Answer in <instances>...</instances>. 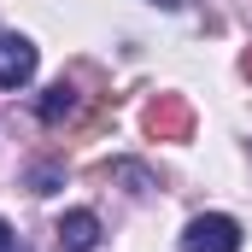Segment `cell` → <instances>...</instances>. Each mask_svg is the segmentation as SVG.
<instances>
[{
    "label": "cell",
    "instance_id": "obj_1",
    "mask_svg": "<svg viewBox=\"0 0 252 252\" xmlns=\"http://www.w3.org/2000/svg\"><path fill=\"white\" fill-rule=\"evenodd\" d=\"M182 252H241V223L229 211H205L182 229Z\"/></svg>",
    "mask_w": 252,
    "mask_h": 252
},
{
    "label": "cell",
    "instance_id": "obj_2",
    "mask_svg": "<svg viewBox=\"0 0 252 252\" xmlns=\"http://www.w3.org/2000/svg\"><path fill=\"white\" fill-rule=\"evenodd\" d=\"M147 135H158V141H188V129H193V112H188V100H176V94H158L153 106H147Z\"/></svg>",
    "mask_w": 252,
    "mask_h": 252
},
{
    "label": "cell",
    "instance_id": "obj_3",
    "mask_svg": "<svg viewBox=\"0 0 252 252\" xmlns=\"http://www.w3.org/2000/svg\"><path fill=\"white\" fill-rule=\"evenodd\" d=\"M30 76H35V41L0 35V88H24Z\"/></svg>",
    "mask_w": 252,
    "mask_h": 252
},
{
    "label": "cell",
    "instance_id": "obj_4",
    "mask_svg": "<svg viewBox=\"0 0 252 252\" xmlns=\"http://www.w3.org/2000/svg\"><path fill=\"white\" fill-rule=\"evenodd\" d=\"M53 235H59V252H94L100 247V217L94 211H64Z\"/></svg>",
    "mask_w": 252,
    "mask_h": 252
},
{
    "label": "cell",
    "instance_id": "obj_5",
    "mask_svg": "<svg viewBox=\"0 0 252 252\" xmlns=\"http://www.w3.org/2000/svg\"><path fill=\"white\" fill-rule=\"evenodd\" d=\"M35 112H41V124H59V118H70V112H76V88H70V82H53V88L41 94V106H35Z\"/></svg>",
    "mask_w": 252,
    "mask_h": 252
},
{
    "label": "cell",
    "instance_id": "obj_6",
    "mask_svg": "<svg viewBox=\"0 0 252 252\" xmlns=\"http://www.w3.org/2000/svg\"><path fill=\"white\" fill-rule=\"evenodd\" d=\"M112 176H124V182H135V193H147V188H153V176H147L141 164H112Z\"/></svg>",
    "mask_w": 252,
    "mask_h": 252
},
{
    "label": "cell",
    "instance_id": "obj_7",
    "mask_svg": "<svg viewBox=\"0 0 252 252\" xmlns=\"http://www.w3.org/2000/svg\"><path fill=\"white\" fill-rule=\"evenodd\" d=\"M0 252H18V235H12L6 223H0Z\"/></svg>",
    "mask_w": 252,
    "mask_h": 252
},
{
    "label": "cell",
    "instance_id": "obj_8",
    "mask_svg": "<svg viewBox=\"0 0 252 252\" xmlns=\"http://www.w3.org/2000/svg\"><path fill=\"white\" fill-rule=\"evenodd\" d=\"M153 6H164V12H182V6H188V0H153Z\"/></svg>",
    "mask_w": 252,
    "mask_h": 252
}]
</instances>
